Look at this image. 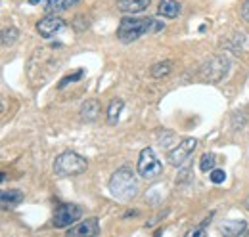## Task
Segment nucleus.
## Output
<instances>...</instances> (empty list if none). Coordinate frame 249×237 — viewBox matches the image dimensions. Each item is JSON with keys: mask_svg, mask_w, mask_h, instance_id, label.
<instances>
[{"mask_svg": "<svg viewBox=\"0 0 249 237\" xmlns=\"http://www.w3.org/2000/svg\"><path fill=\"white\" fill-rule=\"evenodd\" d=\"M163 27H165V23H157L156 19H152V17H148V19L123 17L119 21V27H117V38L124 44H128V42L138 40L146 33H156V31L163 29Z\"/></svg>", "mask_w": 249, "mask_h": 237, "instance_id": "nucleus-1", "label": "nucleus"}, {"mask_svg": "<svg viewBox=\"0 0 249 237\" xmlns=\"http://www.w3.org/2000/svg\"><path fill=\"white\" fill-rule=\"evenodd\" d=\"M109 191L119 201H130L138 193V180L128 169H119L109 178Z\"/></svg>", "mask_w": 249, "mask_h": 237, "instance_id": "nucleus-2", "label": "nucleus"}, {"mask_svg": "<svg viewBox=\"0 0 249 237\" xmlns=\"http://www.w3.org/2000/svg\"><path fill=\"white\" fill-rule=\"evenodd\" d=\"M89 169V161L75 151H63L54 161V172L58 176H77Z\"/></svg>", "mask_w": 249, "mask_h": 237, "instance_id": "nucleus-3", "label": "nucleus"}, {"mask_svg": "<svg viewBox=\"0 0 249 237\" xmlns=\"http://www.w3.org/2000/svg\"><path fill=\"white\" fill-rule=\"evenodd\" d=\"M228 67H230V63H228V59L224 58V56H213V58L207 59V61L201 65L199 75H201V79L207 81V83H220V81L226 77Z\"/></svg>", "mask_w": 249, "mask_h": 237, "instance_id": "nucleus-4", "label": "nucleus"}, {"mask_svg": "<svg viewBox=\"0 0 249 237\" xmlns=\"http://www.w3.org/2000/svg\"><path fill=\"white\" fill-rule=\"evenodd\" d=\"M138 174L146 180H156L157 176H161L163 172V165L159 163V159L156 157L154 149L144 148L140 151V157H138Z\"/></svg>", "mask_w": 249, "mask_h": 237, "instance_id": "nucleus-5", "label": "nucleus"}, {"mask_svg": "<svg viewBox=\"0 0 249 237\" xmlns=\"http://www.w3.org/2000/svg\"><path fill=\"white\" fill-rule=\"evenodd\" d=\"M83 216V208L79 205H73V203H65V205H60L54 212V228H69L73 226L79 218Z\"/></svg>", "mask_w": 249, "mask_h": 237, "instance_id": "nucleus-6", "label": "nucleus"}, {"mask_svg": "<svg viewBox=\"0 0 249 237\" xmlns=\"http://www.w3.org/2000/svg\"><path fill=\"white\" fill-rule=\"evenodd\" d=\"M196 148H197V140H196V138H184L177 148L169 153V163H171L173 167L184 165V161L194 153Z\"/></svg>", "mask_w": 249, "mask_h": 237, "instance_id": "nucleus-7", "label": "nucleus"}, {"mask_svg": "<svg viewBox=\"0 0 249 237\" xmlns=\"http://www.w3.org/2000/svg\"><path fill=\"white\" fill-rule=\"evenodd\" d=\"M63 25H65V21H63L62 17H58V16H46V17H42L36 23V31L40 33L42 38H52L58 31H62Z\"/></svg>", "mask_w": 249, "mask_h": 237, "instance_id": "nucleus-8", "label": "nucleus"}, {"mask_svg": "<svg viewBox=\"0 0 249 237\" xmlns=\"http://www.w3.org/2000/svg\"><path fill=\"white\" fill-rule=\"evenodd\" d=\"M100 234V226L96 218H89L87 222H81L77 226H71L67 230V236H83V237H94Z\"/></svg>", "mask_w": 249, "mask_h": 237, "instance_id": "nucleus-9", "label": "nucleus"}, {"mask_svg": "<svg viewBox=\"0 0 249 237\" xmlns=\"http://www.w3.org/2000/svg\"><path fill=\"white\" fill-rule=\"evenodd\" d=\"M218 232L228 237L242 236V234L248 232V222H244V220H226L218 226Z\"/></svg>", "mask_w": 249, "mask_h": 237, "instance_id": "nucleus-10", "label": "nucleus"}, {"mask_svg": "<svg viewBox=\"0 0 249 237\" xmlns=\"http://www.w3.org/2000/svg\"><path fill=\"white\" fill-rule=\"evenodd\" d=\"M100 102L98 100H87L83 105H81V111H79V115L81 118L85 120V122H94L96 118L100 117Z\"/></svg>", "mask_w": 249, "mask_h": 237, "instance_id": "nucleus-11", "label": "nucleus"}, {"mask_svg": "<svg viewBox=\"0 0 249 237\" xmlns=\"http://www.w3.org/2000/svg\"><path fill=\"white\" fill-rule=\"evenodd\" d=\"M150 6V0H117V10L123 14H140Z\"/></svg>", "mask_w": 249, "mask_h": 237, "instance_id": "nucleus-12", "label": "nucleus"}, {"mask_svg": "<svg viewBox=\"0 0 249 237\" xmlns=\"http://www.w3.org/2000/svg\"><path fill=\"white\" fill-rule=\"evenodd\" d=\"M23 201V193L19 189H4L0 195V203L2 208H14Z\"/></svg>", "mask_w": 249, "mask_h": 237, "instance_id": "nucleus-13", "label": "nucleus"}, {"mask_svg": "<svg viewBox=\"0 0 249 237\" xmlns=\"http://www.w3.org/2000/svg\"><path fill=\"white\" fill-rule=\"evenodd\" d=\"M157 12H159V16L173 19V17H177L180 14V4L177 0H161Z\"/></svg>", "mask_w": 249, "mask_h": 237, "instance_id": "nucleus-14", "label": "nucleus"}, {"mask_svg": "<svg viewBox=\"0 0 249 237\" xmlns=\"http://www.w3.org/2000/svg\"><path fill=\"white\" fill-rule=\"evenodd\" d=\"M123 107H124V102L119 100V98H115V100L109 103V107H107V122H109V124H117Z\"/></svg>", "mask_w": 249, "mask_h": 237, "instance_id": "nucleus-15", "label": "nucleus"}, {"mask_svg": "<svg viewBox=\"0 0 249 237\" xmlns=\"http://www.w3.org/2000/svg\"><path fill=\"white\" fill-rule=\"evenodd\" d=\"M171 71H173V63H171V61H161V63H156V65L152 67L150 75H152L154 79H161V77H167Z\"/></svg>", "mask_w": 249, "mask_h": 237, "instance_id": "nucleus-16", "label": "nucleus"}, {"mask_svg": "<svg viewBox=\"0 0 249 237\" xmlns=\"http://www.w3.org/2000/svg\"><path fill=\"white\" fill-rule=\"evenodd\" d=\"M77 2L79 0H46V6L52 12H62V10H67V8L75 6Z\"/></svg>", "mask_w": 249, "mask_h": 237, "instance_id": "nucleus-17", "label": "nucleus"}, {"mask_svg": "<svg viewBox=\"0 0 249 237\" xmlns=\"http://www.w3.org/2000/svg\"><path fill=\"white\" fill-rule=\"evenodd\" d=\"M215 167H217V155L215 153H205L201 157V161H199V169L203 172H211Z\"/></svg>", "mask_w": 249, "mask_h": 237, "instance_id": "nucleus-18", "label": "nucleus"}, {"mask_svg": "<svg viewBox=\"0 0 249 237\" xmlns=\"http://www.w3.org/2000/svg\"><path fill=\"white\" fill-rule=\"evenodd\" d=\"M19 36V31L16 27H8L2 31V46H12Z\"/></svg>", "mask_w": 249, "mask_h": 237, "instance_id": "nucleus-19", "label": "nucleus"}, {"mask_svg": "<svg viewBox=\"0 0 249 237\" xmlns=\"http://www.w3.org/2000/svg\"><path fill=\"white\" fill-rule=\"evenodd\" d=\"M83 75H85V71H83V69H79V71H77L75 75H69V77H65L62 83L58 85V88H65V86H67L69 83H75V81H79V79H81Z\"/></svg>", "mask_w": 249, "mask_h": 237, "instance_id": "nucleus-20", "label": "nucleus"}, {"mask_svg": "<svg viewBox=\"0 0 249 237\" xmlns=\"http://www.w3.org/2000/svg\"><path fill=\"white\" fill-rule=\"evenodd\" d=\"M209 178H211V182H213V184H222V182L226 180V172H224V170H220V169H213V170H211V174H209Z\"/></svg>", "mask_w": 249, "mask_h": 237, "instance_id": "nucleus-21", "label": "nucleus"}, {"mask_svg": "<svg viewBox=\"0 0 249 237\" xmlns=\"http://www.w3.org/2000/svg\"><path fill=\"white\" fill-rule=\"evenodd\" d=\"M188 237L192 236H205V226H201V228H194V230H190L186 234Z\"/></svg>", "mask_w": 249, "mask_h": 237, "instance_id": "nucleus-22", "label": "nucleus"}, {"mask_svg": "<svg viewBox=\"0 0 249 237\" xmlns=\"http://www.w3.org/2000/svg\"><path fill=\"white\" fill-rule=\"evenodd\" d=\"M242 17L249 23V0H246L244 6H242Z\"/></svg>", "mask_w": 249, "mask_h": 237, "instance_id": "nucleus-23", "label": "nucleus"}, {"mask_svg": "<svg viewBox=\"0 0 249 237\" xmlns=\"http://www.w3.org/2000/svg\"><path fill=\"white\" fill-rule=\"evenodd\" d=\"M246 208H248V210H249V197H248V199H246Z\"/></svg>", "mask_w": 249, "mask_h": 237, "instance_id": "nucleus-24", "label": "nucleus"}, {"mask_svg": "<svg viewBox=\"0 0 249 237\" xmlns=\"http://www.w3.org/2000/svg\"><path fill=\"white\" fill-rule=\"evenodd\" d=\"M29 2H31V4H36V2H40V0H29Z\"/></svg>", "mask_w": 249, "mask_h": 237, "instance_id": "nucleus-25", "label": "nucleus"}]
</instances>
